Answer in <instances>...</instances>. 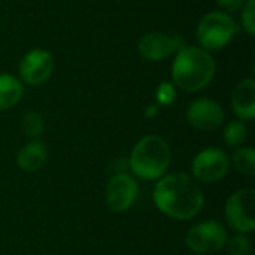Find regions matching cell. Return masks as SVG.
Here are the masks:
<instances>
[{
    "label": "cell",
    "instance_id": "14",
    "mask_svg": "<svg viewBox=\"0 0 255 255\" xmlns=\"http://www.w3.org/2000/svg\"><path fill=\"white\" fill-rule=\"evenodd\" d=\"M24 94L21 79L10 73H0V112L13 108Z\"/></svg>",
    "mask_w": 255,
    "mask_h": 255
},
{
    "label": "cell",
    "instance_id": "1",
    "mask_svg": "<svg viewBox=\"0 0 255 255\" xmlns=\"http://www.w3.org/2000/svg\"><path fill=\"white\" fill-rule=\"evenodd\" d=\"M154 203L167 217L184 221L194 218L203 208L205 197L196 179L184 172L169 173L154 188Z\"/></svg>",
    "mask_w": 255,
    "mask_h": 255
},
{
    "label": "cell",
    "instance_id": "2",
    "mask_svg": "<svg viewBox=\"0 0 255 255\" xmlns=\"http://www.w3.org/2000/svg\"><path fill=\"white\" fill-rule=\"evenodd\" d=\"M217 64L211 52L200 46H184L175 54L172 79L175 87L185 93H196L206 88L215 76Z\"/></svg>",
    "mask_w": 255,
    "mask_h": 255
},
{
    "label": "cell",
    "instance_id": "3",
    "mask_svg": "<svg viewBox=\"0 0 255 255\" xmlns=\"http://www.w3.org/2000/svg\"><path fill=\"white\" fill-rule=\"evenodd\" d=\"M170 161L172 151L169 143L161 136L148 134L134 145L128 158V166L137 178L157 181L166 175Z\"/></svg>",
    "mask_w": 255,
    "mask_h": 255
},
{
    "label": "cell",
    "instance_id": "5",
    "mask_svg": "<svg viewBox=\"0 0 255 255\" xmlns=\"http://www.w3.org/2000/svg\"><path fill=\"white\" fill-rule=\"evenodd\" d=\"M227 224L239 235L251 233L255 229V191L251 188L233 193L226 202Z\"/></svg>",
    "mask_w": 255,
    "mask_h": 255
},
{
    "label": "cell",
    "instance_id": "16",
    "mask_svg": "<svg viewBox=\"0 0 255 255\" xmlns=\"http://www.w3.org/2000/svg\"><path fill=\"white\" fill-rule=\"evenodd\" d=\"M248 139V127L244 121H230L224 128V142L230 148H239Z\"/></svg>",
    "mask_w": 255,
    "mask_h": 255
},
{
    "label": "cell",
    "instance_id": "8",
    "mask_svg": "<svg viewBox=\"0 0 255 255\" xmlns=\"http://www.w3.org/2000/svg\"><path fill=\"white\" fill-rule=\"evenodd\" d=\"M187 46L185 39L179 34H167L160 31H149L143 34L137 43L139 55L146 61H163L170 55Z\"/></svg>",
    "mask_w": 255,
    "mask_h": 255
},
{
    "label": "cell",
    "instance_id": "18",
    "mask_svg": "<svg viewBox=\"0 0 255 255\" xmlns=\"http://www.w3.org/2000/svg\"><path fill=\"white\" fill-rule=\"evenodd\" d=\"M229 255H251L253 254V245L251 241L245 235H235L233 238L227 239L226 245Z\"/></svg>",
    "mask_w": 255,
    "mask_h": 255
},
{
    "label": "cell",
    "instance_id": "6",
    "mask_svg": "<svg viewBox=\"0 0 255 255\" xmlns=\"http://www.w3.org/2000/svg\"><path fill=\"white\" fill-rule=\"evenodd\" d=\"M227 230L218 221H205L193 226L187 236L185 245L187 248L197 255L214 254L224 248L227 242Z\"/></svg>",
    "mask_w": 255,
    "mask_h": 255
},
{
    "label": "cell",
    "instance_id": "10",
    "mask_svg": "<svg viewBox=\"0 0 255 255\" xmlns=\"http://www.w3.org/2000/svg\"><path fill=\"white\" fill-rule=\"evenodd\" d=\"M137 191L139 188L134 178L126 172H120L109 179L106 185L105 202L112 212L121 214L133 206L137 197Z\"/></svg>",
    "mask_w": 255,
    "mask_h": 255
},
{
    "label": "cell",
    "instance_id": "20",
    "mask_svg": "<svg viewBox=\"0 0 255 255\" xmlns=\"http://www.w3.org/2000/svg\"><path fill=\"white\" fill-rule=\"evenodd\" d=\"M241 9H242L241 19H242L244 30H245L250 36H254L255 34V0H245L244 6H242Z\"/></svg>",
    "mask_w": 255,
    "mask_h": 255
},
{
    "label": "cell",
    "instance_id": "13",
    "mask_svg": "<svg viewBox=\"0 0 255 255\" xmlns=\"http://www.w3.org/2000/svg\"><path fill=\"white\" fill-rule=\"evenodd\" d=\"M46 146L39 140H31L25 143L16 154V164L22 172L33 173L37 172L46 161Z\"/></svg>",
    "mask_w": 255,
    "mask_h": 255
},
{
    "label": "cell",
    "instance_id": "9",
    "mask_svg": "<svg viewBox=\"0 0 255 255\" xmlns=\"http://www.w3.org/2000/svg\"><path fill=\"white\" fill-rule=\"evenodd\" d=\"M54 57L49 51L42 48H34L25 52L19 61V78L21 82L28 85H42L54 73Z\"/></svg>",
    "mask_w": 255,
    "mask_h": 255
},
{
    "label": "cell",
    "instance_id": "22",
    "mask_svg": "<svg viewBox=\"0 0 255 255\" xmlns=\"http://www.w3.org/2000/svg\"><path fill=\"white\" fill-rule=\"evenodd\" d=\"M158 111H160L158 105H149V106L145 108V117L148 120H152V118H155L158 115Z\"/></svg>",
    "mask_w": 255,
    "mask_h": 255
},
{
    "label": "cell",
    "instance_id": "15",
    "mask_svg": "<svg viewBox=\"0 0 255 255\" xmlns=\"http://www.w3.org/2000/svg\"><path fill=\"white\" fill-rule=\"evenodd\" d=\"M236 172L245 176L255 175V151L253 148H236L230 161Z\"/></svg>",
    "mask_w": 255,
    "mask_h": 255
},
{
    "label": "cell",
    "instance_id": "4",
    "mask_svg": "<svg viewBox=\"0 0 255 255\" xmlns=\"http://www.w3.org/2000/svg\"><path fill=\"white\" fill-rule=\"evenodd\" d=\"M236 31L238 25L232 15L223 10H214L202 16L196 27V37L202 49L212 52L227 46Z\"/></svg>",
    "mask_w": 255,
    "mask_h": 255
},
{
    "label": "cell",
    "instance_id": "19",
    "mask_svg": "<svg viewBox=\"0 0 255 255\" xmlns=\"http://www.w3.org/2000/svg\"><path fill=\"white\" fill-rule=\"evenodd\" d=\"M155 100L160 106H172L176 100V87L170 81H163L155 90Z\"/></svg>",
    "mask_w": 255,
    "mask_h": 255
},
{
    "label": "cell",
    "instance_id": "12",
    "mask_svg": "<svg viewBox=\"0 0 255 255\" xmlns=\"http://www.w3.org/2000/svg\"><path fill=\"white\" fill-rule=\"evenodd\" d=\"M232 109L241 121L255 118V81L245 78L236 84L232 93Z\"/></svg>",
    "mask_w": 255,
    "mask_h": 255
},
{
    "label": "cell",
    "instance_id": "17",
    "mask_svg": "<svg viewBox=\"0 0 255 255\" xmlns=\"http://www.w3.org/2000/svg\"><path fill=\"white\" fill-rule=\"evenodd\" d=\"M21 128L24 131V134L33 140H36L45 130V123H43V118L40 114L34 112V111H30L27 112L24 117H22V121H21Z\"/></svg>",
    "mask_w": 255,
    "mask_h": 255
},
{
    "label": "cell",
    "instance_id": "21",
    "mask_svg": "<svg viewBox=\"0 0 255 255\" xmlns=\"http://www.w3.org/2000/svg\"><path fill=\"white\" fill-rule=\"evenodd\" d=\"M217 1V4L221 7V9H224L227 13L229 12H236V10H239L242 6H244V3H245V0H215Z\"/></svg>",
    "mask_w": 255,
    "mask_h": 255
},
{
    "label": "cell",
    "instance_id": "7",
    "mask_svg": "<svg viewBox=\"0 0 255 255\" xmlns=\"http://www.w3.org/2000/svg\"><path fill=\"white\" fill-rule=\"evenodd\" d=\"M229 155L223 149L215 146L200 151L191 163L193 178L205 184H214L221 181L229 173Z\"/></svg>",
    "mask_w": 255,
    "mask_h": 255
},
{
    "label": "cell",
    "instance_id": "11",
    "mask_svg": "<svg viewBox=\"0 0 255 255\" xmlns=\"http://www.w3.org/2000/svg\"><path fill=\"white\" fill-rule=\"evenodd\" d=\"M187 121L193 128L200 131H214L224 123V111L221 105L212 99H197L187 109Z\"/></svg>",
    "mask_w": 255,
    "mask_h": 255
}]
</instances>
